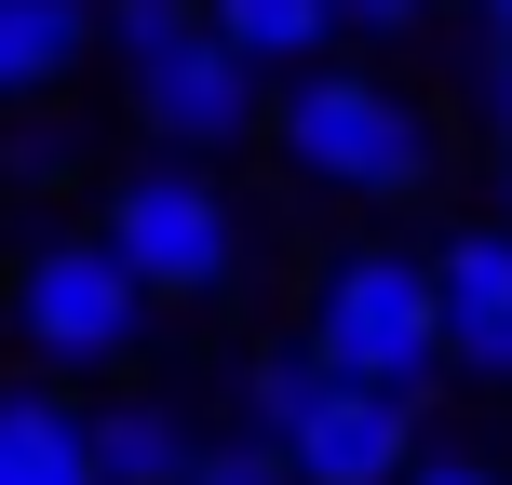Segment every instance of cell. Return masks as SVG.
<instances>
[{"label":"cell","instance_id":"4fadbf2b","mask_svg":"<svg viewBox=\"0 0 512 485\" xmlns=\"http://www.w3.org/2000/svg\"><path fill=\"white\" fill-rule=\"evenodd\" d=\"M189 485H297V459L270 432H216V445H189Z\"/></svg>","mask_w":512,"mask_h":485},{"label":"cell","instance_id":"7c38bea8","mask_svg":"<svg viewBox=\"0 0 512 485\" xmlns=\"http://www.w3.org/2000/svg\"><path fill=\"white\" fill-rule=\"evenodd\" d=\"M324 378H337V364L310 351V337H256V351H243V432H270V445H283L310 405H324Z\"/></svg>","mask_w":512,"mask_h":485},{"label":"cell","instance_id":"5b68a950","mask_svg":"<svg viewBox=\"0 0 512 485\" xmlns=\"http://www.w3.org/2000/svg\"><path fill=\"white\" fill-rule=\"evenodd\" d=\"M122 108H135V135H149V149L230 162V149H256V122H270V68H243V54L189 14L176 41L122 54Z\"/></svg>","mask_w":512,"mask_h":485},{"label":"cell","instance_id":"2e32d148","mask_svg":"<svg viewBox=\"0 0 512 485\" xmlns=\"http://www.w3.org/2000/svg\"><path fill=\"white\" fill-rule=\"evenodd\" d=\"M337 14H351V27H378V41H418L445 0H337Z\"/></svg>","mask_w":512,"mask_h":485},{"label":"cell","instance_id":"30bf717a","mask_svg":"<svg viewBox=\"0 0 512 485\" xmlns=\"http://www.w3.org/2000/svg\"><path fill=\"white\" fill-rule=\"evenodd\" d=\"M81 432H95V485H189V445H203L162 391H122V405H95Z\"/></svg>","mask_w":512,"mask_h":485},{"label":"cell","instance_id":"8fae6325","mask_svg":"<svg viewBox=\"0 0 512 485\" xmlns=\"http://www.w3.org/2000/svg\"><path fill=\"white\" fill-rule=\"evenodd\" d=\"M203 27H216V41L243 54V68H270V81L351 41V14H337V0H203Z\"/></svg>","mask_w":512,"mask_h":485},{"label":"cell","instance_id":"ac0fdd59","mask_svg":"<svg viewBox=\"0 0 512 485\" xmlns=\"http://www.w3.org/2000/svg\"><path fill=\"white\" fill-rule=\"evenodd\" d=\"M499 230H512V149H499Z\"/></svg>","mask_w":512,"mask_h":485},{"label":"cell","instance_id":"5bb4252c","mask_svg":"<svg viewBox=\"0 0 512 485\" xmlns=\"http://www.w3.org/2000/svg\"><path fill=\"white\" fill-rule=\"evenodd\" d=\"M189 14H203V0H95V41L108 54H149V41H176Z\"/></svg>","mask_w":512,"mask_h":485},{"label":"cell","instance_id":"52a82bcc","mask_svg":"<svg viewBox=\"0 0 512 485\" xmlns=\"http://www.w3.org/2000/svg\"><path fill=\"white\" fill-rule=\"evenodd\" d=\"M283 459H297V485H405L418 405L405 391H364V378H324V405L283 432Z\"/></svg>","mask_w":512,"mask_h":485},{"label":"cell","instance_id":"9a60e30c","mask_svg":"<svg viewBox=\"0 0 512 485\" xmlns=\"http://www.w3.org/2000/svg\"><path fill=\"white\" fill-rule=\"evenodd\" d=\"M472 108H486V135H499V149H512V27H499V41H486V68H472Z\"/></svg>","mask_w":512,"mask_h":485},{"label":"cell","instance_id":"9c48e42d","mask_svg":"<svg viewBox=\"0 0 512 485\" xmlns=\"http://www.w3.org/2000/svg\"><path fill=\"white\" fill-rule=\"evenodd\" d=\"M0 485H95V432H81L68 391L0 378Z\"/></svg>","mask_w":512,"mask_h":485},{"label":"cell","instance_id":"3957f363","mask_svg":"<svg viewBox=\"0 0 512 485\" xmlns=\"http://www.w3.org/2000/svg\"><path fill=\"white\" fill-rule=\"evenodd\" d=\"M297 337L337 364V378L432 405V378H445L432 256H418V243H351V256H324V283H310V324H297Z\"/></svg>","mask_w":512,"mask_h":485},{"label":"cell","instance_id":"8992f818","mask_svg":"<svg viewBox=\"0 0 512 485\" xmlns=\"http://www.w3.org/2000/svg\"><path fill=\"white\" fill-rule=\"evenodd\" d=\"M432 310H445V378L512 391V230L499 216L432 243Z\"/></svg>","mask_w":512,"mask_h":485},{"label":"cell","instance_id":"ba28073f","mask_svg":"<svg viewBox=\"0 0 512 485\" xmlns=\"http://www.w3.org/2000/svg\"><path fill=\"white\" fill-rule=\"evenodd\" d=\"M95 68V0H0V108H41Z\"/></svg>","mask_w":512,"mask_h":485},{"label":"cell","instance_id":"277c9868","mask_svg":"<svg viewBox=\"0 0 512 485\" xmlns=\"http://www.w3.org/2000/svg\"><path fill=\"white\" fill-rule=\"evenodd\" d=\"M149 283L122 270V243L108 230H54V243H27V270H14V337L41 364H135L149 351Z\"/></svg>","mask_w":512,"mask_h":485},{"label":"cell","instance_id":"7a4b0ae2","mask_svg":"<svg viewBox=\"0 0 512 485\" xmlns=\"http://www.w3.org/2000/svg\"><path fill=\"white\" fill-rule=\"evenodd\" d=\"M95 230L122 243V270L149 283L162 310H230L243 270H256V216L230 203V176L189 162V149H149V162L95 203Z\"/></svg>","mask_w":512,"mask_h":485},{"label":"cell","instance_id":"d6986e66","mask_svg":"<svg viewBox=\"0 0 512 485\" xmlns=\"http://www.w3.org/2000/svg\"><path fill=\"white\" fill-rule=\"evenodd\" d=\"M486 27H512V0H486Z\"/></svg>","mask_w":512,"mask_h":485},{"label":"cell","instance_id":"e0dca14e","mask_svg":"<svg viewBox=\"0 0 512 485\" xmlns=\"http://www.w3.org/2000/svg\"><path fill=\"white\" fill-rule=\"evenodd\" d=\"M405 485H512L499 459H472V445H459V459H405Z\"/></svg>","mask_w":512,"mask_h":485},{"label":"cell","instance_id":"6da1fadb","mask_svg":"<svg viewBox=\"0 0 512 485\" xmlns=\"http://www.w3.org/2000/svg\"><path fill=\"white\" fill-rule=\"evenodd\" d=\"M283 149V176L324 189V203H418V189L445 176V135L418 95H391L378 68H337V54H310V68L270 81V122H256Z\"/></svg>","mask_w":512,"mask_h":485}]
</instances>
